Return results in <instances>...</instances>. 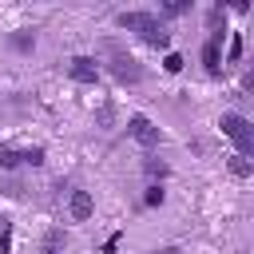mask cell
Wrapping results in <instances>:
<instances>
[{
    "label": "cell",
    "instance_id": "5bb4252c",
    "mask_svg": "<svg viewBox=\"0 0 254 254\" xmlns=\"http://www.w3.org/2000/svg\"><path fill=\"white\" fill-rule=\"evenodd\" d=\"M187 8H190V4H187V0H171V4H167V16H183V12H187Z\"/></svg>",
    "mask_w": 254,
    "mask_h": 254
},
{
    "label": "cell",
    "instance_id": "4fadbf2b",
    "mask_svg": "<svg viewBox=\"0 0 254 254\" xmlns=\"http://www.w3.org/2000/svg\"><path fill=\"white\" fill-rule=\"evenodd\" d=\"M163 67H167V71H183V56H179V52H171V56L163 60Z\"/></svg>",
    "mask_w": 254,
    "mask_h": 254
},
{
    "label": "cell",
    "instance_id": "2e32d148",
    "mask_svg": "<svg viewBox=\"0 0 254 254\" xmlns=\"http://www.w3.org/2000/svg\"><path fill=\"white\" fill-rule=\"evenodd\" d=\"M0 190H4V194H12V198H20V194H24V190H20V183H16V179H8V183H4V187H0Z\"/></svg>",
    "mask_w": 254,
    "mask_h": 254
},
{
    "label": "cell",
    "instance_id": "ba28073f",
    "mask_svg": "<svg viewBox=\"0 0 254 254\" xmlns=\"http://www.w3.org/2000/svg\"><path fill=\"white\" fill-rule=\"evenodd\" d=\"M202 64H206V71H218V67H222V64H218V44H214V40L202 44Z\"/></svg>",
    "mask_w": 254,
    "mask_h": 254
},
{
    "label": "cell",
    "instance_id": "9c48e42d",
    "mask_svg": "<svg viewBox=\"0 0 254 254\" xmlns=\"http://www.w3.org/2000/svg\"><path fill=\"white\" fill-rule=\"evenodd\" d=\"M250 171H254V167H250V159H246V155H230V175L250 179Z\"/></svg>",
    "mask_w": 254,
    "mask_h": 254
},
{
    "label": "cell",
    "instance_id": "9a60e30c",
    "mask_svg": "<svg viewBox=\"0 0 254 254\" xmlns=\"http://www.w3.org/2000/svg\"><path fill=\"white\" fill-rule=\"evenodd\" d=\"M12 44H16V48H20V52H28V48H32V44H36V40H32V36H28V32H20V36H12Z\"/></svg>",
    "mask_w": 254,
    "mask_h": 254
},
{
    "label": "cell",
    "instance_id": "52a82bcc",
    "mask_svg": "<svg viewBox=\"0 0 254 254\" xmlns=\"http://www.w3.org/2000/svg\"><path fill=\"white\" fill-rule=\"evenodd\" d=\"M115 75H119V79H139L143 67H139L131 56H119V60H115Z\"/></svg>",
    "mask_w": 254,
    "mask_h": 254
},
{
    "label": "cell",
    "instance_id": "277c9868",
    "mask_svg": "<svg viewBox=\"0 0 254 254\" xmlns=\"http://www.w3.org/2000/svg\"><path fill=\"white\" fill-rule=\"evenodd\" d=\"M127 131H131L135 143H143V147H159V127H155L147 115H131V119H127Z\"/></svg>",
    "mask_w": 254,
    "mask_h": 254
},
{
    "label": "cell",
    "instance_id": "7a4b0ae2",
    "mask_svg": "<svg viewBox=\"0 0 254 254\" xmlns=\"http://www.w3.org/2000/svg\"><path fill=\"white\" fill-rule=\"evenodd\" d=\"M218 127H222V135L238 147V155H254V127H250V119H242V115H222L218 119Z\"/></svg>",
    "mask_w": 254,
    "mask_h": 254
},
{
    "label": "cell",
    "instance_id": "8fae6325",
    "mask_svg": "<svg viewBox=\"0 0 254 254\" xmlns=\"http://www.w3.org/2000/svg\"><path fill=\"white\" fill-rule=\"evenodd\" d=\"M226 60H230V64H238V60H242V36H234V40H230V52H226Z\"/></svg>",
    "mask_w": 254,
    "mask_h": 254
},
{
    "label": "cell",
    "instance_id": "7c38bea8",
    "mask_svg": "<svg viewBox=\"0 0 254 254\" xmlns=\"http://www.w3.org/2000/svg\"><path fill=\"white\" fill-rule=\"evenodd\" d=\"M143 202H147V206H159V202H163V187H147Z\"/></svg>",
    "mask_w": 254,
    "mask_h": 254
},
{
    "label": "cell",
    "instance_id": "d6986e66",
    "mask_svg": "<svg viewBox=\"0 0 254 254\" xmlns=\"http://www.w3.org/2000/svg\"><path fill=\"white\" fill-rule=\"evenodd\" d=\"M0 226H4V218H0Z\"/></svg>",
    "mask_w": 254,
    "mask_h": 254
},
{
    "label": "cell",
    "instance_id": "ac0fdd59",
    "mask_svg": "<svg viewBox=\"0 0 254 254\" xmlns=\"http://www.w3.org/2000/svg\"><path fill=\"white\" fill-rule=\"evenodd\" d=\"M159 254H179V250H175V246H167V250H159Z\"/></svg>",
    "mask_w": 254,
    "mask_h": 254
},
{
    "label": "cell",
    "instance_id": "e0dca14e",
    "mask_svg": "<svg viewBox=\"0 0 254 254\" xmlns=\"http://www.w3.org/2000/svg\"><path fill=\"white\" fill-rule=\"evenodd\" d=\"M147 175H167V167H163V163H155V159H151V163H147Z\"/></svg>",
    "mask_w": 254,
    "mask_h": 254
},
{
    "label": "cell",
    "instance_id": "8992f818",
    "mask_svg": "<svg viewBox=\"0 0 254 254\" xmlns=\"http://www.w3.org/2000/svg\"><path fill=\"white\" fill-rule=\"evenodd\" d=\"M67 210H71V218H75V222H83V218H91L95 202H91V194H87V190H71V198H67Z\"/></svg>",
    "mask_w": 254,
    "mask_h": 254
},
{
    "label": "cell",
    "instance_id": "3957f363",
    "mask_svg": "<svg viewBox=\"0 0 254 254\" xmlns=\"http://www.w3.org/2000/svg\"><path fill=\"white\" fill-rule=\"evenodd\" d=\"M20 163H28V167H40V163H44V147H28V151L0 147V167H4V171H16Z\"/></svg>",
    "mask_w": 254,
    "mask_h": 254
},
{
    "label": "cell",
    "instance_id": "5b68a950",
    "mask_svg": "<svg viewBox=\"0 0 254 254\" xmlns=\"http://www.w3.org/2000/svg\"><path fill=\"white\" fill-rule=\"evenodd\" d=\"M67 75H71L75 83H95V79H99V64H95L91 56H75V60L67 64Z\"/></svg>",
    "mask_w": 254,
    "mask_h": 254
},
{
    "label": "cell",
    "instance_id": "6da1fadb",
    "mask_svg": "<svg viewBox=\"0 0 254 254\" xmlns=\"http://www.w3.org/2000/svg\"><path fill=\"white\" fill-rule=\"evenodd\" d=\"M119 28L139 32L151 48H167V44H171V32H167V24H163L155 12H119Z\"/></svg>",
    "mask_w": 254,
    "mask_h": 254
},
{
    "label": "cell",
    "instance_id": "30bf717a",
    "mask_svg": "<svg viewBox=\"0 0 254 254\" xmlns=\"http://www.w3.org/2000/svg\"><path fill=\"white\" fill-rule=\"evenodd\" d=\"M60 246H64V234H60V230H52V234H48V246H44V254H64Z\"/></svg>",
    "mask_w": 254,
    "mask_h": 254
}]
</instances>
